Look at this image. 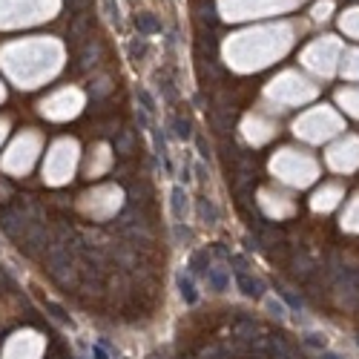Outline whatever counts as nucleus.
Here are the masks:
<instances>
[{
  "instance_id": "0eeeda50",
  "label": "nucleus",
  "mask_w": 359,
  "mask_h": 359,
  "mask_svg": "<svg viewBox=\"0 0 359 359\" xmlns=\"http://www.w3.org/2000/svg\"><path fill=\"white\" fill-rule=\"evenodd\" d=\"M138 101L144 103V109H147V112H153V109H155V101H153V95H150L147 89H138Z\"/></svg>"
},
{
  "instance_id": "423d86ee",
  "label": "nucleus",
  "mask_w": 359,
  "mask_h": 359,
  "mask_svg": "<svg viewBox=\"0 0 359 359\" xmlns=\"http://www.w3.org/2000/svg\"><path fill=\"white\" fill-rule=\"evenodd\" d=\"M178 285H181V293L187 296V302H193V299H196V291H193V282H190V279H184V276H181V279H178Z\"/></svg>"
},
{
  "instance_id": "39448f33",
  "label": "nucleus",
  "mask_w": 359,
  "mask_h": 359,
  "mask_svg": "<svg viewBox=\"0 0 359 359\" xmlns=\"http://www.w3.org/2000/svg\"><path fill=\"white\" fill-rule=\"evenodd\" d=\"M64 3H66V9L72 12V17H75V15H84L86 6H89V0H64Z\"/></svg>"
},
{
  "instance_id": "6e6552de",
  "label": "nucleus",
  "mask_w": 359,
  "mask_h": 359,
  "mask_svg": "<svg viewBox=\"0 0 359 359\" xmlns=\"http://www.w3.org/2000/svg\"><path fill=\"white\" fill-rule=\"evenodd\" d=\"M175 135L178 138H190L193 132H190V124L184 121V118H175Z\"/></svg>"
},
{
  "instance_id": "20e7f679",
  "label": "nucleus",
  "mask_w": 359,
  "mask_h": 359,
  "mask_svg": "<svg viewBox=\"0 0 359 359\" xmlns=\"http://www.w3.org/2000/svg\"><path fill=\"white\" fill-rule=\"evenodd\" d=\"M86 29H89V17H86V15H75V20H72V32H69V37H72V40H81V37L86 34Z\"/></svg>"
},
{
  "instance_id": "7ed1b4c3",
  "label": "nucleus",
  "mask_w": 359,
  "mask_h": 359,
  "mask_svg": "<svg viewBox=\"0 0 359 359\" xmlns=\"http://www.w3.org/2000/svg\"><path fill=\"white\" fill-rule=\"evenodd\" d=\"M135 29H138V34H153L161 29V23L153 17V15H138L135 17Z\"/></svg>"
},
{
  "instance_id": "9d476101",
  "label": "nucleus",
  "mask_w": 359,
  "mask_h": 359,
  "mask_svg": "<svg viewBox=\"0 0 359 359\" xmlns=\"http://www.w3.org/2000/svg\"><path fill=\"white\" fill-rule=\"evenodd\" d=\"M201 213H204V219H210V222H216V207H213L210 201H201Z\"/></svg>"
},
{
  "instance_id": "f257e3e1",
  "label": "nucleus",
  "mask_w": 359,
  "mask_h": 359,
  "mask_svg": "<svg viewBox=\"0 0 359 359\" xmlns=\"http://www.w3.org/2000/svg\"><path fill=\"white\" fill-rule=\"evenodd\" d=\"M40 351H43V339L34 330H23V333H15L6 342L3 359H37Z\"/></svg>"
},
{
  "instance_id": "1a4fd4ad",
  "label": "nucleus",
  "mask_w": 359,
  "mask_h": 359,
  "mask_svg": "<svg viewBox=\"0 0 359 359\" xmlns=\"http://www.w3.org/2000/svg\"><path fill=\"white\" fill-rule=\"evenodd\" d=\"M130 52H132V58H141V55L147 52V43H144V40H132Z\"/></svg>"
},
{
  "instance_id": "f03ea898",
  "label": "nucleus",
  "mask_w": 359,
  "mask_h": 359,
  "mask_svg": "<svg viewBox=\"0 0 359 359\" xmlns=\"http://www.w3.org/2000/svg\"><path fill=\"white\" fill-rule=\"evenodd\" d=\"M172 216H175V222H184V216H187V193L181 190V187H172Z\"/></svg>"
}]
</instances>
